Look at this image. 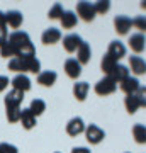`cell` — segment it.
Returning a JSON list of instances; mask_svg holds the SVG:
<instances>
[{"mask_svg": "<svg viewBox=\"0 0 146 153\" xmlns=\"http://www.w3.org/2000/svg\"><path fill=\"white\" fill-rule=\"evenodd\" d=\"M9 43L16 49V58H24V56H36V48L31 43L29 34L24 31H14L9 34Z\"/></svg>", "mask_w": 146, "mask_h": 153, "instance_id": "1", "label": "cell"}, {"mask_svg": "<svg viewBox=\"0 0 146 153\" xmlns=\"http://www.w3.org/2000/svg\"><path fill=\"white\" fill-rule=\"evenodd\" d=\"M95 9H93V4L90 2H78L76 4V17H80L82 21L85 22H92L95 19Z\"/></svg>", "mask_w": 146, "mask_h": 153, "instance_id": "2", "label": "cell"}, {"mask_svg": "<svg viewBox=\"0 0 146 153\" xmlns=\"http://www.w3.org/2000/svg\"><path fill=\"white\" fill-rule=\"evenodd\" d=\"M116 88H117V83L114 82L110 76H104L102 80H99L95 83V94L97 95H110V94L116 92Z\"/></svg>", "mask_w": 146, "mask_h": 153, "instance_id": "3", "label": "cell"}, {"mask_svg": "<svg viewBox=\"0 0 146 153\" xmlns=\"http://www.w3.org/2000/svg\"><path fill=\"white\" fill-rule=\"evenodd\" d=\"M85 138L90 145H99V143L105 138V133H104V129H100L97 124H88L85 128Z\"/></svg>", "mask_w": 146, "mask_h": 153, "instance_id": "4", "label": "cell"}, {"mask_svg": "<svg viewBox=\"0 0 146 153\" xmlns=\"http://www.w3.org/2000/svg\"><path fill=\"white\" fill-rule=\"evenodd\" d=\"M12 87L16 88V90H19V92H24L26 94L27 90H31V87H33V83H31V78L26 75V73H17L14 78H12Z\"/></svg>", "mask_w": 146, "mask_h": 153, "instance_id": "5", "label": "cell"}, {"mask_svg": "<svg viewBox=\"0 0 146 153\" xmlns=\"http://www.w3.org/2000/svg\"><path fill=\"white\" fill-rule=\"evenodd\" d=\"M22 61V71L24 73H41V61L36 58V56H24V58H21Z\"/></svg>", "mask_w": 146, "mask_h": 153, "instance_id": "6", "label": "cell"}, {"mask_svg": "<svg viewBox=\"0 0 146 153\" xmlns=\"http://www.w3.org/2000/svg\"><path fill=\"white\" fill-rule=\"evenodd\" d=\"M131 26H133V21H131L127 16H117L114 19V29L119 36H126L129 33Z\"/></svg>", "mask_w": 146, "mask_h": 153, "instance_id": "7", "label": "cell"}, {"mask_svg": "<svg viewBox=\"0 0 146 153\" xmlns=\"http://www.w3.org/2000/svg\"><path fill=\"white\" fill-rule=\"evenodd\" d=\"M22 100H24V92H19L16 88H12L10 92L4 97V104H5V109H9V107H21Z\"/></svg>", "mask_w": 146, "mask_h": 153, "instance_id": "8", "label": "cell"}, {"mask_svg": "<svg viewBox=\"0 0 146 153\" xmlns=\"http://www.w3.org/2000/svg\"><path fill=\"white\" fill-rule=\"evenodd\" d=\"M85 123H83V119L82 117H73V119L68 121V124H66V133L70 134V136H78V134H82V133H85Z\"/></svg>", "mask_w": 146, "mask_h": 153, "instance_id": "9", "label": "cell"}, {"mask_svg": "<svg viewBox=\"0 0 146 153\" xmlns=\"http://www.w3.org/2000/svg\"><path fill=\"white\" fill-rule=\"evenodd\" d=\"M83 43V39L78 34H68L63 38V48L66 53H75L76 49L80 48V44Z\"/></svg>", "mask_w": 146, "mask_h": 153, "instance_id": "10", "label": "cell"}, {"mask_svg": "<svg viewBox=\"0 0 146 153\" xmlns=\"http://www.w3.org/2000/svg\"><path fill=\"white\" fill-rule=\"evenodd\" d=\"M65 73L73 80H76L82 75V65L76 61V58H68L65 61Z\"/></svg>", "mask_w": 146, "mask_h": 153, "instance_id": "11", "label": "cell"}, {"mask_svg": "<svg viewBox=\"0 0 146 153\" xmlns=\"http://www.w3.org/2000/svg\"><path fill=\"white\" fill-rule=\"evenodd\" d=\"M127 43H129V48L134 53H143L145 51V46H146V38L141 33H136V34H131V38Z\"/></svg>", "mask_w": 146, "mask_h": 153, "instance_id": "12", "label": "cell"}, {"mask_svg": "<svg viewBox=\"0 0 146 153\" xmlns=\"http://www.w3.org/2000/svg\"><path fill=\"white\" fill-rule=\"evenodd\" d=\"M107 55L112 56L116 61L121 60V58H124V56H126V46L121 43V41H112V43L109 44Z\"/></svg>", "mask_w": 146, "mask_h": 153, "instance_id": "13", "label": "cell"}, {"mask_svg": "<svg viewBox=\"0 0 146 153\" xmlns=\"http://www.w3.org/2000/svg\"><path fill=\"white\" fill-rule=\"evenodd\" d=\"M92 58V49H90V44L88 43H83L80 44V48L76 49V61L80 63V65H87L88 61Z\"/></svg>", "mask_w": 146, "mask_h": 153, "instance_id": "14", "label": "cell"}, {"mask_svg": "<svg viewBox=\"0 0 146 153\" xmlns=\"http://www.w3.org/2000/svg\"><path fill=\"white\" fill-rule=\"evenodd\" d=\"M139 82H138V78L134 76H127L124 82L121 83V90L126 94V95H134L138 90H139Z\"/></svg>", "mask_w": 146, "mask_h": 153, "instance_id": "15", "label": "cell"}, {"mask_svg": "<svg viewBox=\"0 0 146 153\" xmlns=\"http://www.w3.org/2000/svg\"><path fill=\"white\" fill-rule=\"evenodd\" d=\"M129 68L134 75H145L146 73V61L141 56H129Z\"/></svg>", "mask_w": 146, "mask_h": 153, "instance_id": "16", "label": "cell"}, {"mask_svg": "<svg viewBox=\"0 0 146 153\" xmlns=\"http://www.w3.org/2000/svg\"><path fill=\"white\" fill-rule=\"evenodd\" d=\"M60 39H61V31L56 29V27L46 29L43 33V36H41V41H43L44 44H56Z\"/></svg>", "mask_w": 146, "mask_h": 153, "instance_id": "17", "label": "cell"}, {"mask_svg": "<svg viewBox=\"0 0 146 153\" xmlns=\"http://www.w3.org/2000/svg\"><path fill=\"white\" fill-rule=\"evenodd\" d=\"M56 78H58L56 71L46 70V71H41V73L38 75V83L39 85H43V87H51V85H54Z\"/></svg>", "mask_w": 146, "mask_h": 153, "instance_id": "18", "label": "cell"}, {"mask_svg": "<svg viewBox=\"0 0 146 153\" xmlns=\"http://www.w3.org/2000/svg\"><path fill=\"white\" fill-rule=\"evenodd\" d=\"M19 123L22 124V128H24V129H33L34 126H36V116L29 111V107H27V109H22L21 111V119H19Z\"/></svg>", "mask_w": 146, "mask_h": 153, "instance_id": "19", "label": "cell"}, {"mask_svg": "<svg viewBox=\"0 0 146 153\" xmlns=\"http://www.w3.org/2000/svg\"><path fill=\"white\" fill-rule=\"evenodd\" d=\"M5 19H7V24H9L12 29H19L22 26V21H24V17H22V14L19 10L5 12Z\"/></svg>", "mask_w": 146, "mask_h": 153, "instance_id": "20", "label": "cell"}, {"mask_svg": "<svg viewBox=\"0 0 146 153\" xmlns=\"http://www.w3.org/2000/svg\"><path fill=\"white\" fill-rule=\"evenodd\" d=\"M109 76H110L116 83H122L126 78L129 76V68H127V66H124V65H117Z\"/></svg>", "mask_w": 146, "mask_h": 153, "instance_id": "21", "label": "cell"}, {"mask_svg": "<svg viewBox=\"0 0 146 153\" xmlns=\"http://www.w3.org/2000/svg\"><path fill=\"white\" fill-rule=\"evenodd\" d=\"M60 21H61L63 29H73L76 26V22H78V17H76V14L73 10H65Z\"/></svg>", "mask_w": 146, "mask_h": 153, "instance_id": "22", "label": "cell"}, {"mask_svg": "<svg viewBox=\"0 0 146 153\" xmlns=\"http://www.w3.org/2000/svg\"><path fill=\"white\" fill-rule=\"evenodd\" d=\"M88 83L87 82H76L75 85H73V95H75L76 100H80V102H83L87 99V94H88Z\"/></svg>", "mask_w": 146, "mask_h": 153, "instance_id": "23", "label": "cell"}, {"mask_svg": "<svg viewBox=\"0 0 146 153\" xmlns=\"http://www.w3.org/2000/svg\"><path fill=\"white\" fill-rule=\"evenodd\" d=\"M116 66H117V61L114 60L112 56H109V55H105V56L102 58V61H100V68H102V71L105 73V76L110 75Z\"/></svg>", "mask_w": 146, "mask_h": 153, "instance_id": "24", "label": "cell"}, {"mask_svg": "<svg viewBox=\"0 0 146 153\" xmlns=\"http://www.w3.org/2000/svg\"><path fill=\"white\" fill-rule=\"evenodd\" d=\"M133 138L136 143L145 145L146 143V126L145 124H134L133 126Z\"/></svg>", "mask_w": 146, "mask_h": 153, "instance_id": "25", "label": "cell"}, {"mask_svg": "<svg viewBox=\"0 0 146 153\" xmlns=\"http://www.w3.org/2000/svg\"><path fill=\"white\" fill-rule=\"evenodd\" d=\"M29 111L38 117V116H41L46 111V102H44L43 99H34L33 102H31V105H29Z\"/></svg>", "mask_w": 146, "mask_h": 153, "instance_id": "26", "label": "cell"}, {"mask_svg": "<svg viewBox=\"0 0 146 153\" xmlns=\"http://www.w3.org/2000/svg\"><path fill=\"white\" fill-rule=\"evenodd\" d=\"M124 105H126V111H127L129 114H134L136 111L139 109V102H138V97H136V94H134V95H126Z\"/></svg>", "mask_w": 146, "mask_h": 153, "instance_id": "27", "label": "cell"}, {"mask_svg": "<svg viewBox=\"0 0 146 153\" xmlns=\"http://www.w3.org/2000/svg\"><path fill=\"white\" fill-rule=\"evenodd\" d=\"M0 56H4V58H9V56H10V60L16 58V49H14V46H12L9 41L0 46Z\"/></svg>", "mask_w": 146, "mask_h": 153, "instance_id": "28", "label": "cell"}, {"mask_svg": "<svg viewBox=\"0 0 146 153\" xmlns=\"http://www.w3.org/2000/svg\"><path fill=\"white\" fill-rule=\"evenodd\" d=\"M7 111V121L9 123H19L21 119V107H9Z\"/></svg>", "mask_w": 146, "mask_h": 153, "instance_id": "29", "label": "cell"}, {"mask_svg": "<svg viewBox=\"0 0 146 153\" xmlns=\"http://www.w3.org/2000/svg\"><path fill=\"white\" fill-rule=\"evenodd\" d=\"M93 9H95V14H105L110 9V2L109 0H99L93 4Z\"/></svg>", "mask_w": 146, "mask_h": 153, "instance_id": "30", "label": "cell"}, {"mask_svg": "<svg viewBox=\"0 0 146 153\" xmlns=\"http://www.w3.org/2000/svg\"><path fill=\"white\" fill-rule=\"evenodd\" d=\"M133 26H134V29H138L141 34L146 33V16H138L136 19H133Z\"/></svg>", "mask_w": 146, "mask_h": 153, "instance_id": "31", "label": "cell"}, {"mask_svg": "<svg viewBox=\"0 0 146 153\" xmlns=\"http://www.w3.org/2000/svg\"><path fill=\"white\" fill-rule=\"evenodd\" d=\"M63 7H61V4H54L51 9H49L48 12V17L49 19H61V16H63Z\"/></svg>", "mask_w": 146, "mask_h": 153, "instance_id": "32", "label": "cell"}, {"mask_svg": "<svg viewBox=\"0 0 146 153\" xmlns=\"http://www.w3.org/2000/svg\"><path fill=\"white\" fill-rule=\"evenodd\" d=\"M9 70L16 71V73H24V71H22V61H21V58H12V60L9 61Z\"/></svg>", "mask_w": 146, "mask_h": 153, "instance_id": "33", "label": "cell"}, {"mask_svg": "<svg viewBox=\"0 0 146 153\" xmlns=\"http://www.w3.org/2000/svg\"><path fill=\"white\" fill-rule=\"evenodd\" d=\"M0 153H19V150L12 143H0Z\"/></svg>", "mask_w": 146, "mask_h": 153, "instance_id": "34", "label": "cell"}, {"mask_svg": "<svg viewBox=\"0 0 146 153\" xmlns=\"http://www.w3.org/2000/svg\"><path fill=\"white\" fill-rule=\"evenodd\" d=\"M136 97H138L139 107H146V87H139V90L136 92Z\"/></svg>", "mask_w": 146, "mask_h": 153, "instance_id": "35", "label": "cell"}, {"mask_svg": "<svg viewBox=\"0 0 146 153\" xmlns=\"http://www.w3.org/2000/svg\"><path fill=\"white\" fill-rule=\"evenodd\" d=\"M9 76H5V75H0V92H4L7 87H9Z\"/></svg>", "mask_w": 146, "mask_h": 153, "instance_id": "36", "label": "cell"}, {"mask_svg": "<svg viewBox=\"0 0 146 153\" xmlns=\"http://www.w3.org/2000/svg\"><path fill=\"white\" fill-rule=\"evenodd\" d=\"M7 41H9V33H7V29H0V46L5 44Z\"/></svg>", "mask_w": 146, "mask_h": 153, "instance_id": "37", "label": "cell"}, {"mask_svg": "<svg viewBox=\"0 0 146 153\" xmlns=\"http://www.w3.org/2000/svg\"><path fill=\"white\" fill-rule=\"evenodd\" d=\"M7 26V19H5V12L0 10V29H5Z\"/></svg>", "mask_w": 146, "mask_h": 153, "instance_id": "38", "label": "cell"}, {"mask_svg": "<svg viewBox=\"0 0 146 153\" xmlns=\"http://www.w3.org/2000/svg\"><path fill=\"white\" fill-rule=\"evenodd\" d=\"M71 153H90V150L87 146H76V148L71 150Z\"/></svg>", "mask_w": 146, "mask_h": 153, "instance_id": "39", "label": "cell"}, {"mask_svg": "<svg viewBox=\"0 0 146 153\" xmlns=\"http://www.w3.org/2000/svg\"><path fill=\"white\" fill-rule=\"evenodd\" d=\"M141 9H145V10H146V0H145V2H141Z\"/></svg>", "mask_w": 146, "mask_h": 153, "instance_id": "40", "label": "cell"}, {"mask_svg": "<svg viewBox=\"0 0 146 153\" xmlns=\"http://www.w3.org/2000/svg\"><path fill=\"white\" fill-rule=\"evenodd\" d=\"M56 153H60V152H56Z\"/></svg>", "mask_w": 146, "mask_h": 153, "instance_id": "41", "label": "cell"}]
</instances>
